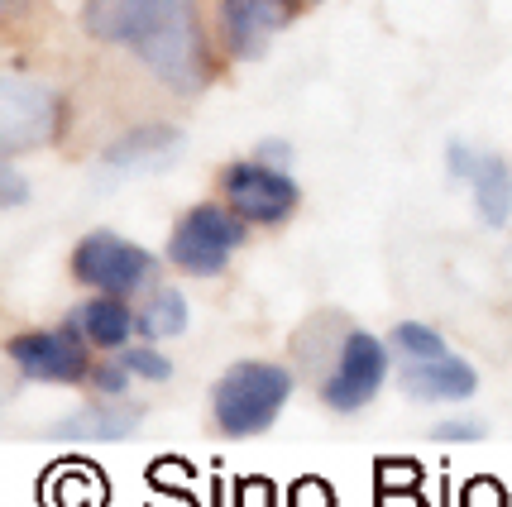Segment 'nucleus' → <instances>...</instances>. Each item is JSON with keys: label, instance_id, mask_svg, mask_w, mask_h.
Listing matches in <instances>:
<instances>
[{"label": "nucleus", "instance_id": "nucleus-13", "mask_svg": "<svg viewBox=\"0 0 512 507\" xmlns=\"http://www.w3.org/2000/svg\"><path fill=\"white\" fill-rule=\"evenodd\" d=\"M139 421H144V407L111 397V402H96V407H82L72 417L53 421L44 436H53V441H125Z\"/></svg>", "mask_w": 512, "mask_h": 507}, {"label": "nucleus", "instance_id": "nucleus-1", "mask_svg": "<svg viewBox=\"0 0 512 507\" xmlns=\"http://www.w3.org/2000/svg\"><path fill=\"white\" fill-rule=\"evenodd\" d=\"M82 29L134 53L173 96H201L216 72L197 0H82Z\"/></svg>", "mask_w": 512, "mask_h": 507}, {"label": "nucleus", "instance_id": "nucleus-19", "mask_svg": "<svg viewBox=\"0 0 512 507\" xmlns=\"http://www.w3.org/2000/svg\"><path fill=\"white\" fill-rule=\"evenodd\" d=\"M431 436L436 441H484V426L479 421H441Z\"/></svg>", "mask_w": 512, "mask_h": 507}, {"label": "nucleus", "instance_id": "nucleus-15", "mask_svg": "<svg viewBox=\"0 0 512 507\" xmlns=\"http://www.w3.org/2000/svg\"><path fill=\"white\" fill-rule=\"evenodd\" d=\"M192 321V307L178 287H149L144 307H139V335L144 340H173V335L187 331Z\"/></svg>", "mask_w": 512, "mask_h": 507}, {"label": "nucleus", "instance_id": "nucleus-9", "mask_svg": "<svg viewBox=\"0 0 512 507\" xmlns=\"http://www.w3.org/2000/svg\"><path fill=\"white\" fill-rule=\"evenodd\" d=\"M91 345L82 335L63 326V331H24L15 335L5 354H10V364L20 369L29 383H91Z\"/></svg>", "mask_w": 512, "mask_h": 507}, {"label": "nucleus", "instance_id": "nucleus-22", "mask_svg": "<svg viewBox=\"0 0 512 507\" xmlns=\"http://www.w3.org/2000/svg\"><path fill=\"white\" fill-rule=\"evenodd\" d=\"M302 5H316V0H302Z\"/></svg>", "mask_w": 512, "mask_h": 507}, {"label": "nucleus", "instance_id": "nucleus-6", "mask_svg": "<svg viewBox=\"0 0 512 507\" xmlns=\"http://www.w3.org/2000/svg\"><path fill=\"white\" fill-rule=\"evenodd\" d=\"M221 197L249 225H283L302 206V187L292 182L288 168H278V163L254 154L221 168Z\"/></svg>", "mask_w": 512, "mask_h": 507}, {"label": "nucleus", "instance_id": "nucleus-12", "mask_svg": "<svg viewBox=\"0 0 512 507\" xmlns=\"http://www.w3.org/2000/svg\"><path fill=\"white\" fill-rule=\"evenodd\" d=\"M67 326L87 340L91 350H125L130 345V335H139V311L125 302V297H111V292H101V297H91L82 307L67 311Z\"/></svg>", "mask_w": 512, "mask_h": 507}, {"label": "nucleus", "instance_id": "nucleus-7", "mask_svg": "<svg viewBox=\"0 0 512 507\" xmlns=\"http://www.w3.org/2000/svg\"><path fill=\"white\" fill-rule=\"evenodd\" d=\"M63 125V96L24 72H5L0 82V149L5 158H20L24 149L48 144Z\"/></svg>", "mask_w": 512, "mask_h": 507}, {"label": "nucleus", "instance_id": "nucleus-8", "mask_svg": "<svg viewBox=\"0 0 512 507\" xmlns=\"http://www.w3.org/2000/svg\"><path fill=\"white\" fill-rule=\"evenodd\" d=\"M302 10V0H216V29L221 48L235 63H259L268 48L278 44V34Z\"/></svg>", "mask_w": 512, "mask_h": 507}, {"label": "nucleus", "instance_id": "nucleus-14", "mask_svg": "<svg viewBox=\"0 0 512 507\" xmlns=\"http://www.w3.org/2000/svg\"><path fill=\"white\" fill-rule=\"evenodd\" d=\"M178 149H182V130H173V125H144V130H130L125 139H115L106 149V168H115V173H149V168L173 163Z\"/></svg>", "mask_w": 512, "mask_h": 507}, {"label": "nucleus", "instance_id": "nucleus-20", "mask_svg": "<svg viewBox=\"0 0 512 507\" xmlns=\"http://www.w3.org/2000/svg\"><path fill=\"white\" fill-rule=\"evenodd\" d=\"M0 182H5V206H20V201H24V177L15 173V163H5Z\"/></svg>", "mask_w": 512, "mask_h": 507}, {"label": "nucleus", "instance_id": "nucleus-2", "mask_svg": "<svg viewBox=\"0 0 512 507\" xmlns=\"http://www.w3.org/2000/svg\"><path fill=\"white\" fill-rule=\"evenodd\" d=\"M292 397V374L283 364L268 359H245L235 369H225L221 383L211 388V417L216 431L245 441V436H264L273 421L283 417Z\"/></svg>", "mask_w": 512, "mask_h": 507}, {"label": "nucleus", "instance_id": "nucleus-5", "mask_svg": "<svg viewBox=\"0 0 512 507\" xmlns=\"http://www.w3.org/2000/svg\"><path fill=\"white\" fill-rule=\"evenodd\" d=\"M72 278L91 292H111V297H134L158 287V259L134 240L115 230H91L72 249Z\"/></svg>", "mask_w": 512, "mask_h": 507}, {"label": "nucleus", "instance_id": "nucleus-16", "mask_svg": "<svg viewBox=\"0 0 512 507\" xmlns=\"http://www.w3.org/2000/svg\"><path fill=\"white\" fill-rule=\"evenodd\" d=\"M393 354L398 359H436V354H450L446 335L422 326V321H402L398 331H393Z\"/></svg>", "mask_w": 512, "mask_h": 507}, {"label": "nucleus", "instance_id": "nucleus-4", "mask_svg": "<svg viewBox=\"0 0 512 507\" xmlns=\"http://www.w3.org/2000/svg\"><path fill=\"white\" fill-rule=\"evenodd\" d=\"M388 374H393V350L383 345L379 335L345 331L331 354V364H326V374H321V402L331 412H340V417L364 412L383 393Z\"/></svg>", "mask_w": 512, "mask_h": 507}, {"label": "nucleus", "instance_id": "nucleus-10", "mask_svg": "<svg viewBox=\"0 0 512 507\" xmlns=\"http://www.w3.org/2000/svg\"><path fill=\"white\" fill-rule=\"evenodd\" d=\"M446 168L455 182H465L469 197H474V211L484 225H508L512 221V163L503 154H489V149H474L465 139H450L446 144Z\"/></svg>", "mask_w": 512, "mask_h": 507}, {"label": "nucleus", "instance_id": "nucleus-17", "mask_svg": "<svg viewBox=\"0 0 512 507\" xmlns=\"http://www.w3.org/2000/svg\"><path fill=\"white\" fill-rule=\"evenodd\" d=\"M120 364H125L134 378H149V383H168V378H173V359L158 354L154 340H149V345H125V350H120Z\"/></svg>", "mask_w": 512, "mask_h": 507}, {"label": "nucleus", "instance_id": "nucleus-11", "mask_svg": "<svg viewBox=\"0 0 512 507\" xmlns=\"http://www.w3.org/2000/svg\"><path fill=\"white\" fill-rule=\"evenodd\" d=\"M398 383L417 402H465L479 388V374L460 354H436V359H398Z\"/></svg>", "mask_w": 512, "mask_h": 507}, {"label": "nucleus", "instance_id": "nucleus-3", "mask_svg": "<svg viewBox=\"0 0 512 507\" xmlns=\"http://www.w3.org/2000/svg\"><path fill=\"white\" fill-rule=\"evenodd\" d=\"M249 221L235 216L221 201H201L192 211H182L173 235H168V264L192 278H216L230 268V254L245 244Z\"/></svg>", "mask_w": 512, "mask_h": 507}, {"label": "nucleus", "instance_id": "nucleus-21", "mask_svg": "<svg viewBox=\"0 0 512 507\" xmlns=\"http://www.w3.org/2000/svg\"><path fill=\"white\" fill-rule=\"evenodd\" d=\"M259 158L278 163V168H288V163H292V149L283 144V139H264V144H259Z\"/></svg>", "mask_w": 512, "mask_h": 507}, {"label": "nucleus", "instance_id": "nucleus-18", "mask_svg": "<svg viewBox=\"0 0 512 507\" xmlns=\"http://www.w3.org/2000/svg\"><path fill=\"white\" fill-rule=\"evenodd\" d=\"M130 378H134L130 369H125L120 359H111V364H96V369H91V388L101 397H125L130 393Z\"/></svg>", "mask_w": 512, "mask_h": 507}]
</instances>
